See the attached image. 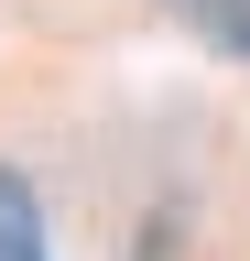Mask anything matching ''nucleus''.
<instances>
[{
	"instance_id": "nucleus-1",
	"label": "nucleus",
	"mask_w": 250,
	"mask_h": 261,
	"mask_svg": "<svg viewBox=\"0 0 250 261\" xmlns=\"http://www.w3.org/2000/svg\"><path fill=\"white\" fill-rule=\"evenodd\" d=\"M0 261H44V218H33L22 174H0Z\"/></svg>"
}]
</instances>
